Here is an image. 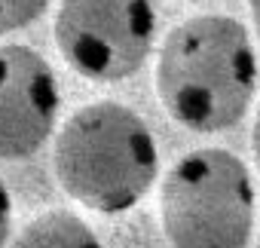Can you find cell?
Instances as JSON below:
<instances>
[{"label": "cell", "mask_w": 260, "mask_h": 248, "mask_svg": "<svg viewBox=\"0 0 260 248\" xmlns=\"http://www.w3.org/2000/svg\"><path fill=\"white\" fill-rule=\"evenodd\" d=\"M55 110L49 61L28 46H0V160L31 157L49 138Z\"/></svg>", "instance_id": "obj_5"}, {"label": "cell", "mask_w": 260, "mask_h": 248, "mask_svg": "<svg viewBox=\"0 0 260 248\" xmlns=\"http://www.w3.org/2000/svg\"><path fill=\"white\" fill-rule=\"evenodd\" d=\"M257 86V58L245 28L226 16L178 25L159 52L156 92L169 113L196 132H220L245 116Z\"/></svg>", "instance_id": "obj_1"}, {"label": "cell", "mask_w": 260, "mask_h": 248, "mask_svg": "<svg viewBox=\"0 0 260 248\" xmlns=\"http://www.w3.org/2000/svg\"><path fill=\"white\" fill-rule=\"evenodd\" d=\"M257 248H260V242H257Z\"/></svg>", "instance_id": "obj_11"}, {"label": "cell", "mask_w": 260, "mask_h": 248, "mask_svg": "<svg viewBox=\"0 0 260 248\" xmlns=\"http://www.w3.org/2000/svg\"><path fill=\"white\" fill-rule=\"evenodd\" d=\"M159 172V153L144 119L116 101L80 107L58 132V184L86 208L116 214L141 202Z\"/></svg>", "instance_id": "obj_2"}, {"label": "cell", "mask_w": 260, "mask_h": 248, "mask_svg": "<svg viewBox=\"0 0 260 248\" xmlns=\"http://www.w3.org/2000/svg\"><path fill=\"white\" fill-rule=\"evenodd\" d=\"M13 248H101V242L77 214L46 211L19 233Z\"/></svg>", "instance_id": "obj_6"}, {"label": "cell", "mask_w": 260, "mask_h": 248, "mask_svg": "<svg viewBox=\"0 0 260 248\" xmlns=\"http://www.w3.org/2000/svg\"><path fill=\"white\" fill-rule=\"evenodd\" d=\"M46 7L49 0H0V34L31 25L37 16H43Z\"/></svg>", "instance_id": "obj_7"}, {"label": "cell", "mask_w": 260, "mask_h": 248, "mask_svg": "<svg viewBox=\"0 0 260 248\" xmlns=\"http://www.w3.org/2000/svg\"><path fill=\"white\" fill-rule=\"evenodd\" d=\"M162 227L175 248H245L254 227V187L226 150H193L162 184Z\"/></svg>", "instance_id": "obj_3"}, {"label": "cell", "mask_w": 260, "mask_h": 248, "mask_svg": "<svg viewBox=\"0 0 260 248\" xmlns=\"http://www.w3.org/2000/svg\"><path fill=\"white\" fill-rule=\"evenodd\" d=\"M251 144H254V160H257V169H260V110H257V119H254V135H251Z\"/></svg>", "instance_id": "obj_9"}, {"label": "cell", "mask_w": 260, "mask_h": 248, "mask_svg": "<svg viewBox=\"0 0 260 248\" xmlns=\"http://www.w3.org/2000/svg\"><path fill=\"white\" fill-rule=\"evenodd\" d=\"M156 34L153 0H61L55 43L61 55L92 80L135 74Z\"/></svg>", "instance_id": "obj_4"}, {"label": "cell", "mask_w": 260, "mask_h": 248, "mask_svg": "<svg viewBox=\"0 0 260 248\" xmlns=\"http://www.w3.org/2000/svg\"><path fill=\"white\" fill-rule=\"evenodd\" d=\"M251 16H254V28L260 34V0H251Z\"/></svg>", "instance_id": "obj_10"}, {"label": "cell", "mask_w": 260, "mask_h": 248, "mask_svg": "<svg viewBox=\"0 0 260 248\" xmlns=\"http://www.w3.org/2000/svg\"><path fill=\"white\" fill-rule=\"evenodd\" d=\"M10 221H13V202H10L4 181H0V248H4V242L10 236Z\"/></svg>", "instance_id": "obj_8"}]
</instances>
